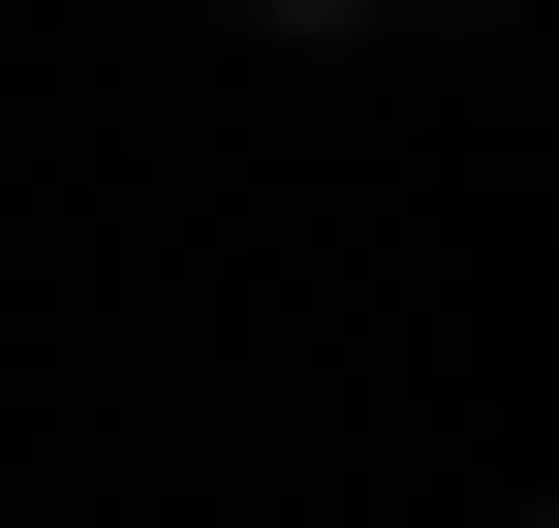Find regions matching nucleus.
<instances>
[{"mask_svg":"<svg viewBox=\"0 0 559 528\" xmlns=\"http://www.w3.org/2000/svg\"><path fill=\"white\" fill-rule=\"evenodd\" d=\"M249 32H342V0H249Z\"/></svg>","mask_w":559,"mask_h":528,"instance_id":"nucleus-1","label":"nucleus"}]
</instances>
